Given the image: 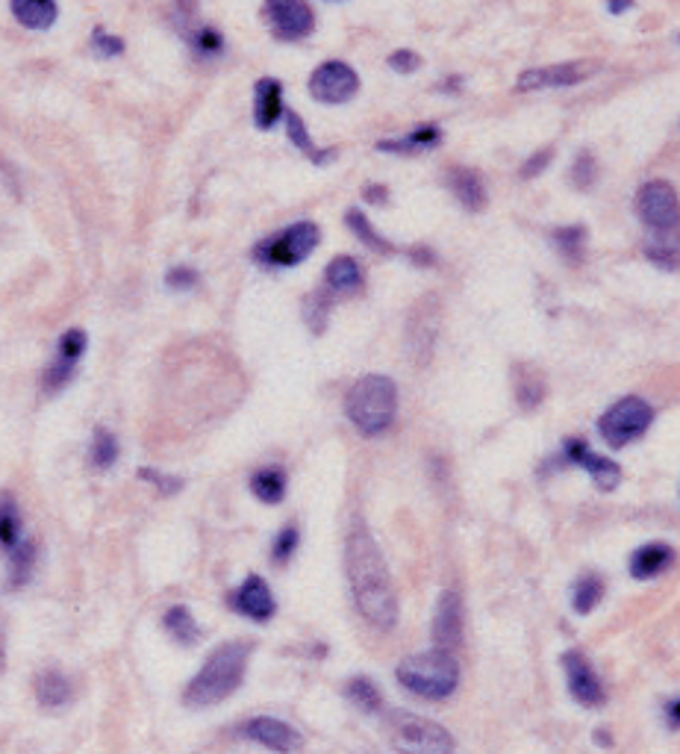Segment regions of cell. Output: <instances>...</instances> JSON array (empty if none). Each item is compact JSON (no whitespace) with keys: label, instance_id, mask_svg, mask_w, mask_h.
I'll list each match as a JSON object with an SVG mask.
<instances>
[{"label":"cell","instance_id":"obj_29","mask_svg":"<svg viewBox=\"0 0 680 754\" xmlns=\"http://www.w3.org/2000/svg\"><path fill=\"white\" fill-rule=\"evenodd\" d=\"M36 699L42 707L48 710H56V707H65L71 701V681L56 672V669H48L36 678Z\"/></svg>","mask_w":680,"mask_h":754},{"label":"cell","instance_id":"obj_7","mask_svg":"<svg viewBox=\"0 0 680 754\" xmlns=\"http://www.w3.org/2000/svg\"><path fill=\"white\" fill-rule=\"evenodd\" d=\"M651 422H654V407L639 395H625L598 419V433L610 448H625L648 431Z\"/></svg>","mask_w":680,"mask_h":754},{"label":"cell","instance_id":"obj_30","mask_svg":"<svg viewBox=\"0 0 680 754\" xmlns=\"http://www.w3.org/2000/svg\"><path fill=\"white\" fill-rule=\"evenodd\" d=\"M251 492L262 504H280L286 495V472L280 466H262L251 475Z\"/></svg>","mask_w":680,"mask_h":754},{"label":"cell","instance_id":"obj_14","mask_svg":"<svg viewBox=\"0 0 680 754\" xmlns=\"http://www.w3.org/2000/svg\"><path fill=\"white\" fill-rule=\"evenodd\" d=\"M595 71L592 62H557L545 68H527L519 77V92H539V89H563L577 86Z\"/></svg>","mask_w":680,"mask_h":754},{"label":"cell","instance_id":"obj_16","mask_svg":"<svg viewBox=\"0 0 680 754\" xmlns=\"http://www.w3.org/2000/svg\"><path fill=\"white\" fill-rule=\"evenodd\" d=\"M563 463H569V466H580V469H586L589 475H592V481L598 484L601 492H610V489H616L619 481H622V469H619V463H613V460H607V457H601V454H595L583 439H569L566 445H563V457H560Z\"/></svg>","mask_w":680,"mask_h":754},{"label":"cell","instance_id":"obj_8","mask_svg":"<svg viewBox=\"0 0 680 754\" xmlns=\"http://www.w3.org/2000/svg\"><path fill=\"white\" fill-rule=\"evenodd\" d=\"M636 216L645 230H672L680 227V198L672 183L648 180L636 192Z\"/></svg>","mask_w":680,"mask_h":754},{"label":"cell","instance_id":"obj_22","mask_svg":"<svg viewBox=\"0 0 680 754\" xmlns=\"http://www.w3.org/2000/svg\"><path fill=\"white\" fill-rule=\"evenodd\" d=\"M448 186H451V192H454V198L460 201L463 210H469V213L486 210L489 195H486V186H483V180H480L477 171H471V168H451L448 171Z\"/></svg>","mask_w":680,"mask_h":754},{"label":"cell","instance_id":"obj_32","mask_svg":"<svg viewBox=\"0 0 680 754\" xmlns=\"http://www.w3.org/2000/svg\"><path fill=\"white\" fill-rule=\"evenodd\" d=\"M183 39L189 42V48H192V54L198 56V59H218V56L224 54V36H221V30H215V27H189V30H183Z\"/></svg>","mask_w":680,"mask_h":754},{"label":"cell","instance_id":"obj_18","mask_svg":"<svg viewBox=\"0 0 680 754\" xmlns=\"http://www.w3.org/2000/svg\"><path fill=\"white\" fill-rule=\"evenodd\" d=\"M230 604L236 613H242L245 619H254V622H268L277 613V601L271 595V587L260 575H248L242 581V587H236V593L230 595Z\"/></svg>","mask_w":680,"mask_h":754},{"label":"cell","instance_id":"obj_23","mask_svg":"<svg viewBox=\"0 0 680 754\" xmlns=\"http://www.w3.org/2000/svg\"><path fill=\"white\" fill-rule=\"evenodd\" d=\"M645 257L666 271L680 269V227L672 230H648L645 233Z\"/></svg>","mask_w":680,"mask_h":754},{"label":"cell","instance_id":"obj_9","mask_svg":"<svg viewBox=\"0 0 680 754\" xmlns=\"http://www.w3.org/2000/svg\"><path fill=\"white\" fill-rule=\"evenodd\" d=\"M357 92H360V74L348 62L330 59V62H321L313 74H310V95H313L318 104L342 107Z\"/></svg>","mask_w":680,"mask_h":754},{"label":"cell","instance_id":"obj_28","mask_svg":"<svg viewBox=\"0 0 680 754\" xmlns=\"http://www.w3.org/2000/svg\"><path fill=\"white\" fill-rule=\"evenodd\" d=\"M283 121H286V136H289V142H292L301 154H307V157L313 162H318V165H324V162H330L336 157V151H318V148H315V142L310 139V130H307V124H304V118H301L298 112L286 109Z\"/></svg>","mask_w":680,"mask_h":754},{"label":"cell","instance_id":"obj_50","mask_svg":"<svg viewBox=\"0 0 680 754\" xmlns=\"http://www.w3.org/2000/svg\"><path fill=\"white\" fill-rule=\"evenodd\" d=\"M607 9H610L613 15H622V12L633 9V0H607Z\"/></svg>","mask_w":680,"mask_h":754},{"label":"cell","instance_id":"obj_10","mask_svg":"<svg viewBox=\"0 0 680 754\" xmlns=\"http://www.w3.org/2000/svg\"><path fill=\"white\" fill-rule=\"evenodd\" d=\"M86 348H89V336H86L80 327H71V330H65V333L59 336L56 354H53V360L48 363V369L42 372V389H45V395H56L59 389H65V386L74 380L77 366H80Z\"/></svg>","mask_w":680,"mask_h":754},{"label":"cell","instance_id":"obj_41","mask_svg":"<svg viewBox=\"0 0 680 754\" xmlns=\"http://www.w3.org/2000/svg\"><path fill=\"white\" fill-rule=\"evenodd\" d=\"M595 177H598V162L592 154H577V160L572 162V186L580 189V192H586V189H592L595 186Z\"/></svg>","mask_w":680,"mask_h":754},{"label":"cell","instance_id":"obj_21","mask_svg":"<svg viewBox=\"0 0 680 754\" xmlns=\"http://www.w3.org/2000/svg\"><path fill=\"white\" fill-rule=\"evenodd\" d=\"M672 560H675V551L669 545L648 542V545H642V548L633 551V557H630V575L636 581H651V578L663 575L672 566Z\"/></svg>","mask_w":680,"mask_h":754},{"label":"cell","instance_id":"obj_39","mask_svg":"<svg viewBox=\"0 0 680 754\" xmlns=\"http://www.w3.org/2000/svg\"><path fill=\"white\" fill-rule=\"evenodd\" d=\"M330 310H333V295L327 289L310 292L307 301H304V322H307V327L313 333H324L327 319H330Z\"/></svg>","mask_w":680,"mask_h":754},{"label":"cell","instance_id":"obj_43","mask_svg":"<svg viewBox=\"0 0 680 754\" xmlns=\"http://www.w3.org/2000/svg\"><path fill=\"white\" fill-rule=\"evenodd\" d=\"M92 51L101 56V59H115V56L124 54V42H121V36L106 33L104 27H95V33H92Z\"/></svg>","mask_w":680,"mask_h":754},{"label":"cell","instance_id":"obj_26","mask_svg":"<svg viewBox=\"0 0 680 754\" xmlns=\"http://www.w3.org/2000/svg\"><path fill=\"white\" fill-rule=\"evenodd\" d=\"M36 560H39V548L33 539H21L12 551H9V572H6V584L9 590H21L33 581L36 575Z\"/></svg>","mask_w":680,"mask_h":754},{"label":"cell","instance_id":"obj_19","mask_svg":"<svg viewBox=\"0 0 680 754\" xmlns=\"http://www.w3.org/2000/svg\"><path fill=\"white\" fill-rule=\"evenodd\" d=\"M286 104H283V83L274 77H262L254 86V124L260 130H271L277 121H283Z\"/></svg>","mask_w":680,"mask_h":754},{"label":"cell","instance_id":"obj_15","mask_svg":"<svg viewBox=\"0 0 680 754\" xmlns=\"http://www.w3.org/2000/svg\"><path fill=\"white\" fill-rule=\"evenodd\" d=\"M242 734H245L248 740H254V743L265 746L268 752L298 754L301 749H304V737H301V731H295L289 722L274 719V716H257V719H251V722L242 728Z\"/></svg>","mask_w":680,"mask_h":754},{"label":"cell","instance_id":"obj_47","mask_svg":"<svg viewBox=\"0 0 680 754\" xmlns=\"http://www.w3.org/2000/svg\"><path fill=\"white\" fill-rule=\"evenodd\" d=\"M198 3H201V0H177V3H174V18L180 21V33L192 27V18H195V12H198Z\"/></svg>","mask_w":680,"mask_h":754},{"label":"cell","instance_id":"obj_51","mask_svg":"<svg viewBox=\"0 0 680 754\" xmlns=\"http://www.w3.org/2000/svg\"><path fill=\"white\" fill-rule=\"evenodd\" d=\"M669 722H672L675 728H680V699L675 701V704H669Z\"/></svg>","mask_w":680,"mask_h":754},{"label":"cell","instance_id":"obj_33","mask_svg":"<svg viewBox=\"0 0 680 754\" xmlns=\"http://www.w3.org/2000/svg\"><path fill=\"white\" fill-rule=\"evenodd\" d=\"M21 510L9 492H0V548L12 551L21 542Z\"/></svg>","mask_w":680,"mask_h":754},{"label":"cell","instance_id":"obj_34","mask_svg":"<svg viewBox=\"0 0 680 754\" xmlns=\"http://www.w3.org/2000/svg\"><path fill=\"white\" fill-rule=\"evenodd\" d=\"M345 696H348V701H351L357 710H363V713H380V710H383V693H380V687H377L371 678H366V675L351 678L348 687H345Z\"/></svg>","mask_w":680,"mask_h":754},{"label":"cell","instance_id":"obj_20","mask_svg":"<svg viewBox=\"0 0 680 754\" xmlns=\"http://www.w3.org/2000/svg\"><path fill=\"white\" fill-rule=\"evenodd\" d=\"M366 286L363 266L354 257H333L324 269V289L330 295H357Z\"/></svg>","mask_w":680,"mask_h":754},{"label":"cell","instance_id":"obj_52","mask_svg":"<svg viewBox=\"0 0 680 754\" xmlns=\"http://www.w3.org/2000/svg\"><path fill=\"white\" fill-rule=\"evenodd\" d=\"M460 77H451V80H445V86H442V92H460Z\"/></svg>","mask_w":680,"mask_h":754},{"label":"cell","instance_id":"obj_42","mask_svg":"<svg viewBox=\"0 0 680 754\" xmlns=\"http://www.w3.org/2000/svg\"><path fill=\"white\" fill-rule=\"evenodd\" d=\"M198 283H201V274H198V269H192V266H174V269H168V274H165V286L171 292H192Z\"/></svg>","mask_w":680,"mask_h":754},{"label":"cell","instance_id":"obj_46","mask_svg":"<svg viewBox=\"0 0 680 754\" xmlns=\"http://www.w3.org/2000/svg\"><path fill=\"white\" fill-rule=\"evenodd\" d=\"M389 68L398 74H413L421 68V56L416 51H395L389 54Z\"/></svg>","mask_w":680,"mask_h":754},{"label":"cell","instance_id":"obj_35","mask_svg":"<svg viewBox=\"0 0 680 754\" xmlns=\"http://www.w3.org/2000/svg\"><path fill=\"white\" fill-rule=\"evenodd\" d=\"M345 224H348V230H351L366 248H371V251H377V254H392V251H395L392 242L383 239V236L371 227V221H368L363 210H357V207L348 210V213H345Z\"/></svg>","mask_w":680,"mask_h":754},{"label":"cell","instance_id":"obj_25","mask_svg":"<svg viewBox=\"0 0 680 754\" xmlns=\"http://www.w3.org/2000/svg\"><path fill=\"white\" fill-rule=\"evenodd\" d=\"M15 21L27 30H51L59 18L56 0H9Z\"/></svg>","mask_w":680,"mask_h":754},{"label":"cell","instance_id":"obj_27","mask_svg":"<svg viewBox=\"0 0 680 754\" xmlns=\"http://www.w3.org/2000/svg\"><path fill=\"white\" fill-rule=\"evenodd\" d=\"M162 628L168 631V637L180 646H195L201 640V625L195 622L192 610L177 604V607H168L165 616H162Z\"/></svg>","mask_w":680,"mask_h":754},{"label":"cell","instance_id":"obj_36","mask_svg":"<svg viewBox=\"0 0 680 754\" xmlns=\"http://www.w3.org/2000/svg\"><path fill=\"white\" fill-rule=\"evenodd\" d=\"M604 590H607V587H604V578L595 575V572H586L583 578H577L575 590H572V607H575L580 616H583V613H592V610L601 604Z\"/></svg>","mask_w":680,"mask_h":754},{"label":"cell","instance_id":"obj_1","mask_svg":"<svg viewBox=\"0 0 680 754\" xmlns=\"http://www.w3.org/2000/svg\"><path fill=\"white\" fill-rule=\"evenodd\" d=\"M345 572L354 604L374 631H392L398 625V598L389 566L363 522H354L345 539Z\"/></svg>","mask_w":680,"mask_h":754},{"label":"cell","instance_id":"obj_5","mask_svg":"<svg viewBox=\"0 0 680 754\" xmlns=\"http://www.w3.org/2000/svg\"><path fill=\"white\" fill-rule=\"evenodd\" d=\"M318 242H321V230L315 221H295L286 230L262 239L251 257L262 269H295L304 260H310Z\"/></svg>","mask_w":680,"mask_h":754},{"label":"cell","instance_id":"obj_48","mask_svg":"<svg viewBox=\"0 0 680 754\" xmlns=\"http://www.w3.org/2000/svg\"><path fill=\"white\" fill-rule=\"evenodd\" d=\"M407 257H410V263H413V266H421V269H427V266H433V263H436V254H433L427 245H416V248H410V251H407Z\"/></svg>","mask_w":680,"mask_h":754},{"label":"cell","instance_id":"obj_37","mask_svg":"<svg viewBox=\"0 0 680 754\" xmlns=\"http://www.w3.org/2000/svg\"><path fill=\"white\" fill-rule=\"evenodd\" d=\"M118 454H121V448H118L115 433L106 431V428H95V433H92V448H89L92 466L98 472H106V469H112L118 463Z\"/></svg>","mask_w":680,"mask_h":754},{"label":"cell","instance_id":"obj_3","mask_svg":"<svg viewBox=\"0 0 680 754\" xmlns=\"http://www.w3.org/2000/svg\"><path fill=\"white\" fill-rule=\"evenodd\" d=\"M345 413L351 425L363 436H380L392 428L398 416V386L386 375L360 377L348 398H345Z\"/></svg>","mask_w":680,"mask_h":754},{"label":"cell","instance_id":"obj_2","mask_svg":"<svg viewBox=\"0 0 680 754\" xmlns=\"http://www.w3.org/2000/svg\"><path fill=\"white\" fill-rule=\"evenodd\" d=\"M251 651H254V643H245V640L221 643L207 657V663L198 669V675L189 681V687L183 690V704L186 707H212V704L230 699L245 681Z\"/></svg>","mask_w":680,"mask_h":754},{"label":"cell","instance_id":"obj_6","mask_svg":"<svg viewBox=\"0 0 680 754\" xmlns=\"http://www.w3.org/2000/svg\"><path fill=\"white\" fill-rule=\"evenodd\" d=\"M392 749L398 754H454L451 731L427 716L401 713L392 722Z\"/></svg>","mask_w":680,"mask_h":754},{"label":"cell","instance_id":"obj_12","mask_svg":"<svg viewBox=\"0 0 680 754\" xmlns=\"http://www.w3.org/2000/svg\"><path fill=\"white\" fill-rule=\"evenodd\" d=\"M262 15L283 42H301L315 30V12L307 0H265Z\"/></svg>","mask_w":680,"mask_h":754},{"label":"cell","instance_id":"obj_24","mask_svg":"<svg viewBox=\"0 0 680 754\" xmlns=\"http://www.w3.org/2000/svg\"><path fill=\"white\" fill-rule=\"evenodd\" d=\"M439 142H442V130H439L436 124H419V127L410 130L404 139H383V142H377V151L413 157V154H421V151H427V148H436Z\"/></svg>","mask_w":680,"mask_h":754},{"label":"cell","instance_id":"obj_49","mask_svg":"<svg viewBox=\"0 0 680 754\" xmlns=\"http://www.w3.org/2000/svg\"><path fill=\"white\" fill-rule=\"evenodd\" d=\"M363 198H366L368 204H386L389 201V189L380 186V183H368L366 189H363Z\"/></svg>","mask_w":680,"mask_h":754},{"label":"cell","instance_id":"obj_31","mask_svg":"<svg viewBox=\"0 0 680 754\" xmlns=\"http://www.w3.org/2000/svg\"><path fill=\"white\" fill-rule=\"evenodd\" d=\"M554 248L560 251V257L572 266H580L586 257V227L583 224H569V227H557L551 233Z\"/></svg>","mask_w":680,"mask_h":754},{"label":"cell","instance_id":"obj_11","mask_svg":"<svg viewBox=\"0 0 680 754\" xmlns=\"http://www.w3.org/2000/svg\"><path fill=\"white\" fill-rule=\"evenodd\" d=\"M439 319H442V307L433 295L421 298L407 319V354L419 369H424L433 357V345L439 336Z\"/></svg>","mask_w":680,"mask_h":754},{"label":"cell","instance_id":"obj_13","mask_svg":"<svg viewBox=\"0 0 680 754\" xmlns=\"http://www.w3.org/2000/svg\"><path fill=\"white\" fill-rule=\"evenodd\" d=\"M563 669H566V684H569L572 699L580 701L583 707H601L607 701L604 684L595 675V669L589 666V660L583 657V651H577V648L566 651L563 654Z\"/></svg>","mask_w":680,"mask_h":754},{"label":"cell","instance_id":"obj_38","mask_svg":"<svg viewBox=\"0 0 680 754\" xmlns=\"http://www.w3.org/2000/svg\"><path fill=\"white\" fill-rule=\"evenodd\" d=\"M516 401L522 404L524 410H536L545 398V380L539 372L527 369V366H519L516 369Z\"/></svg>","mask_w":680,"mask_h":754},{"label":"cell","instance_id":"obj_45","mask_svg":"<svg viewBox=\"0 0 680 754\" xmlns=\"http://www.w3.org/2000/svg\"><path fill=\"white\" fill-rule=\"evenodd\" d=\"M551 160H554V148H542V151L530 154V160L519 168V174H522L524 180H533V177H539L551 165Z\"/></svg>","mask_w":680,"mask_h":754},{"label":"cell","instance_id":"obj_40","mask_svg":"<svg viewBox=\"0 0 680 754\" xmlns=\"http://www.w3.org/2000/svg\"><path fill=\"white\" fill-rule=\"evenodd\" d=\"M298 542H301L298 528H295V525H286V528L274 537V545H271V560H274L277 566L289 563V560H292V554L298 551Z\"/></svg>","mask_w":680,"mask_h":754},{"label":"cell","instance_id":"obj_17","mask_svg":"<svg viewBox=\"0 0 680 754\" xmlns=\"http://www.w3.org/2000/svg\"><path fill=\"white\" fill-rule=\"evenodd\" d=\"M463 643V598L457 590H445L433 616V648L457 651Z\"/></svg>","mask_w":680,"mask_h":754},{"label":"cell","instance_id":"obj_44","mask_svg":"<svg viewBox=\"0 0 680 754\" xmlns=\"http://www.w3.org/2000/svg\"><path fill=\"white\" fill-rule=\"evenodd\" d=\"M139 478H142L145 484L154 486V489H159V495H177V492L183 489V481H180V478L157 472V469H139Z\"/></svg>","mask_w":680,"mask_h":754},{"label":"cell","instance_id":"obj_4","mask_svg":"<svg viewBox=\"0 0 680 754\" xmlns=\"http://www.w3.org/2000/svg\"><path fill=\"white\" fill-rule=\"evenodd\" d=\"M395 675L407 693L427 701H442L460 684V663L454 651L430 648V651L404 657Z\"/></svg>","mask_w":680,"mask_h":754}]
</instances>
